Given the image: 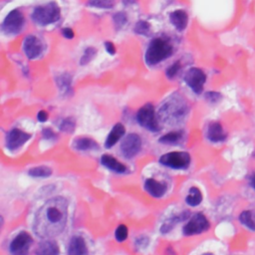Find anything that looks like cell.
I'll list each match as a JSON object with an SVG mask.
<instances>
[{"instance_id":"cell-34","label":"cell","mask_w":255,"mask_h":255,"mask_svg":"<svg viewBox=\"0 0 255 255\" xmlns=\"http://www.w3.org/2000/svg\"><path fill=\"white\" fill-rule=\"evenodd\" d=\"M128 235H129V232H128V228L126 225L121 224L117 227V229L115 231V237L119 242L125 241L128 237Z\"/></svg>"},{"instance_id":"cell-3","label":"cell","mask_w":255,"mask_h":255,"mask_svg":"<svg viewBox=\"0 0 255 255\" xmlns=\"http://www.w3.org/2000/svg\"><path fill=\"white\" fill-rule=\"evenodd\" d=\"M173 53V46L167 38H154L146 51L145 61L149 66H156L161 62L170 58Z\"/></svg>"},{"instance_id":"cell-13","label":"cell","mask_w":255,"mask_h":255,"mask_svg":"<svg viewBox=\"0 0 255 255\" xmlns=\"http://www.w3.org/2000/svg\"><path fill=\"white\" fill-rule=\"evenodd\" d=\"M31 139V135L20 129H12L6 137V147L9 151L18 150Z\"/></svg>"},{"instance_id":"cell-36","label":"cell","mask_w":255,"mask_h":255,"mask_svg":"<svg viewBox=\"0 0 255 255\" xmlns=\"http://www.w3.org/2000/svg\"><path fill=\"white\" fill-rule=\"evenodd\" d=\"M149 242H150L149 238H148L147 236L142 235V236H140V237H138V238L136 239L135 244H136V246H137L138 248H140V249H145V248L149 245Z\"/></svg>"},{"instance_id":"cell-18","label":"cell","mask_w":255,"mask_h":255,"mask_svg":"<svg viewBox=\"0 0 255 255\" xmlns=\"http://www.w3.org/2000/svg\"><path fill=\"white\" fill-rule=\"evenodd\" d=\"M68 255H88L86 242L81 236H73L69 242Z\"/></svg>"},{"instance_id":"cell-20","label":"cell","mask_w":255,"mask_h":255,"mask_svg":"<svg viewBox=\"0 0 255 255\" xmlns=\"http://www.w3.org/2000/svg\"><path fill=\"white\" fill-rule=\"evenodd\" d=\"M101 164L108 170L118 173H125L127 171V167L110 155H103L101 157Z\"/></svg>"},{"instance_id":"cell-7","label":"cell","mask_w":255,"mask_h":255,"mask_svg":"<svg viewBox=\"0 0 255 255\" xmlns=\"http://www.w3.org/2000/svg\"><path fill=\"white\" fill-rule=\"evenodd\" d=\"M183 80L191 91L197 95H201L204 92L208 77L202 69L193 67L186 71Z\"/></svg>"},{"instance_id":"cell-41","label":"cell","mask_w":255,"mask_h":255,"mask_svg":"<svg viewBox=\"0 0 255 255\" xmlns=\"http://www.w3.org/2000/svg\"><path fill=\"white\" fill-rule=\"evenodd\" d=\"M250 185L255 189V173H253L250 177Z\"/></svg>"},{"instance_id":"cell-35","label":"cell","mask_w":255,"mask_h":255,"mask_svg":"<svg viewBox=\"0 0 255 255\" xmlns=\"http://www.w3.org/2000/svg\"><path fill=\"white\" fill-rule=\"evenodd\" d=\"M205 98H206V100H207L210 104L214 105V104H217V103H219V102L221 101L222 96H221V94L218 93V92L210 91V92L206 93Z\"/></svg>"},{"instance_id":"cell-40","label":"cell","mask_w":255,"mask_h":255,"mask_svg":"<svg viewBox=\"0 0 255 255\" xmlns=\"http://www.w3.org/2000/svg\"><path fill=\"white\" fill-rule=\"evenodd\" d=\"M37 120H38V122H40V123H45V122L48 120V114H47V112L44 111V110L39 111L38 114H37Z\"/></svg>"},{"instance_id":"cell-19","label":"cell","mask_w":255,"mask_h":255,"mask_svg":"<svg viewBox=\"0 0 255 255\" xmlns=\"http://www.w3.org/2000/svg\"><path fill=\"white\" fill-rule=\"evenodd\" d=\"M125 133H126V129H125L124 125L121 123L116 124L107 137L105 147L107 149L113 148L124 137Z\"/></svg>"},{"instance_id":"cell-5","label":"cell","mask_w":255,"mask_h":255,"mask_svg":"<svg viewBox=\"0 0 255 255\" xmlns=\"http://www.w3.org/2000/svg\"><path fill=\"white\" fill-rule=\"evenodd\" d=\"M137 122L139 125L150 132H159L160 126L155 112V108L151 103L143 106L137 113Z\"/></svg>"},{"instance_id":"cell-33","label":"cell","mask_w":255,"mask_h":255,"mask_svg":"<svg viewBox=\"0 0 255 255\" xmlns=\"http://www.w3.org/2000/svg\"><path fill=\"white\" fill-rule=\"evenodd\" d=\"M181 69V64L179 61H175L173 62L170 66H169L167 69H166V76L167 78L169 79H173L177 74L178 72L180 71Z\"/></svg>"},{"instance_id":"cell-32","label":"cell","mask_w":255,"mask_h":255,"mask_svg":"<svg viewBox=\"0 0 255 255\" xmlns=\"http://www.w3.org/2000/svg\"><path fill=\"white\" fill-rule=\"evenodd\" d=\"M76 128V122L73 118L63 119L59 125V129L65 133H73Z\"/></svg>"},{"instance_id":"cell-4","label":"cell","mask_w":255,"mask_h":255,"mask_svg":"<svg viewBox=\"0 0 255 255\" xmlns=\"http://www.w3.org/2000/svg\"><path fill=\"white\" fill-rule=\"evenodd\" d=\"M60 18L61 9L55 1L36 6L31 13V19L39 26H48L56 23L60 20Z\"/></svg>"},{"instance_id":"cell-16","label":"cell","mask_w":255,"mask_h":255,"mask_svg":"<svg viewBox=\"0 0 255 255\" xmlns=\"http://www.w3.org/2000/svg\"><path fill=\"white\" fill-rule=\"evenodd\" d=\"M145 189L148 194L156 199H161L165 196L167 191V184L158 181L155 178H148L145 182Z\"/></svg>"},{"instance_id":"cell-2","label":"cell","mask_w":255,"mask_h":255,"mask_svg":"<svg viewBox=\"0 0 255 255\" xmlns=\"http://www.w3.org/2000/svg\"><path fill=\"white\" fill-rule=\"evenodd\" d=\"M188 113V106L180 95L174 94L162 105L159 110L158 118L164 124L176 125L181 123Z\"/></svg>"},{"instance_id":"cell-37","label":"cell","mask_w":255,"mask_h":255,"mask_svg":"<svg viewBox=\"0 0 255 255\" xmlns=\"http://www.w3.org/2000/svg\"><path fill=\"white\" fill-rule=\"evenodd\" d=\"M61 32H62L63 37H65V38L68 39V40H71V39H73V38L75 37V32H74V30L71 29V28H69V27L63 28V29L61 30Z\"/></svg>"},{"instance_id":"cell-24","label":"cell","mask_w":255,"mask_h":255,"mask_svg":"<svg viewBox=\"0 0 255 255\" xmlns=\"http://www.w3.org/2000/svg\"><path fill=\"white\" fill-rule=\"evenodd\" d=\"M185 202L186 204L189 206V207H198L202 204L203 202V194L202 191L196 187V186H193L190 187L189 190H188V195L185 199Z\"/></svg>"},{"instance_id":"cell-38","label":"cell","mask_w":255,"mask_h":255,"mask_svg":"<svg viewBox=\"0 0 255 255\" xmlns=\"http://www.w3.org/2000/svg\"><path fill=\"white\" fill-rule=\"evenodd\" d=\"M42 136L46 140H53L56 138V134L53 132L52 129H50V128H45L42 131Z\"/></svg>"},{"instance_id":"cell-17","label":"cell","mask_w":255,"mask_h":255,"mask_svg":"<svg viewBox=\"0 0 255 255\" xmlns=\"http://www.w3.org/2000/svg\"><path fill=\"white\" fill-rule=\"evenodd\" d=\"M170 21L178 32H182L187 27L188 15L184 10L177 9L170 14Z\"/></svg>"},{"instance_id":"cell-21","label":"cell","mask_w":255,"mask_h":255,"mask_svg":"<svg viewBox=\"0 0 255 255\" xmlns=\"http://www.w3.org/2000/svg\"><path fill=\"white\" fill-rule=\"evenodd\" d=\"M37 255H60V249L56 241L54 240H45L41 242L37 249H36Z\"/></svg>"},{"instance_id":"cell-9","label":"cell","mask_w":255,"mask_h":255,"mask_svg":"<svg viewBox=\"0 0 255 255\" xmlns=\"http://www.w3.org/2000/svg\"><path fill=\"white\" fill-rule=\"evenodd\" d=\"M210 221L203 213H196L182 228L184 235H196L210 229Z\"/></svg>"},{"instance_id":"cell-11","label":"cell","mask_w":255,"mask_h":255,"mask_svg":"<svg viewBox=\"0 0 255 255\" xmlns=\"http://www.w3.org/2000/svg\"><path fill=\"white\" fill-rule=\"evenodd\" d=\"M22 49L29 60H35L43 54L44 45L37 36L27 35L23 40Z\"/></svg>"},{"instance_id":"cell-26","label":"cell","mask_w":255,"mask_h":255,"mask_svg":"<svg viewBox=\"0 0 255 255\" xmlns=\"http://www.w3.org/2000/svg\"><path fill=\"white\" fill-rule=\"evenodd\" d=\"M239 221L248 229L255 231V212L252 211H244L239 215Z\"/></svg>"},{"instance_id":"cell-28","label":"cell","mask_w":255,"mask_h":255,"mask_svg":"<svg viewBox=\"0 0 255 255\" xmlns=\"http://www.w3.org/2000/svg\"><path fill=\"white\" fill-rule=\"evenodd\" d=\"M28 173L32 177H48L52 174V170L49 167L40 166L29 170Z\"/></svg>"},{"instance_id":"cell-14","label":"cell","mask_w":255,"mask_h":255,"mask_svg":"<svg viewBox=\"0 0 255 255\" xmlns=\"http://www.w3.org/2000/svg\"><path fill=\"white\" fill-rule=\"evenodd\" d=\"M207 137L212 143H221L225 141L227 135L220 123L212 122L208 127Z\"/></svg>"},{"instance_id":"cell-23","label":"cell","mask_w":255,"mask_h":255,"mask_svg":"<svg viewBox=\"0 0 255 255\" xmlns=\"http://www.w3.org/2000/svg\"><path fill=\"white\" fill-rule=\"evenodd\" d=\"M73 146L77 151H92L99 148L98 143L90 138H77Z\"/></svg>"},{"instance_id":"cell-25","label":"cell","mask_w":255,"mask_h":255,"mask_svg":"<svg viewBox=\"0 0 255 255\" xmlns=\"http://www.w3.org/2000/svg\"><path fill=\"white\" fill-rule=\"evenodd\" d=\"M183 138V134L180 131H174L163 136L159 142L163 145H177Z\"/></svg>"},{"instance_id":"cell-30","label":"cell","mask_w":255,"mask_h":255,"mask_svg":"<svg viewBox=\"0 0 255 255\" xmlns=\"http://www.w3.org/2000/svg\"><path fill=\"white\" fill-rule=\"evenodd\" d=\"M128 21L129 19H128V15L125 11H119L113 15V22L117 30L123 29L127 25Z\"/></svg>"},{"instance_id":"cell-43","label":"cell","mask_w":255,"mask_h":255,"mask_svg":"<svg viewBox=\"0 0 255 255\" xmlns=\"http://www.w3.org/2000/svg\"><path fill=\"white\" fill-rule=\"evenodd\" d=\"M203 255H214L213 253H211V252H207V253H204Z\"/></svg>"},{"instance_id":"cell-42","label":"cell","mask_w":255,"mask_h":255,"mask_svg":"<svg viewBox=\"0 0 255 255\" xmlns=\"http://www.w3.org/2000/svg\"><path fill=\"white\" fill-rule=\"evenodd\" d=\"M123 2H124V4H125L126 6H128V5H130V3H132V4L136 3V1H135V0H123Z\"/></svg>"},{"instance_id":"cell-27","label":"cell","mask_w":255,"mask_h":255,"mask_svg":"<svg viewBox=\"0 0 255 255\" xmlns=\"http://www.w3.org/2000/svg\"><path fill=\"white\" fill-rule=\"evenodd\" d=\"M87 5L97 9H111L115 6V0H88Z\"/></svg>"},{"instance_id":"cell-31","label":"cell","mask_w":255,"mask_h":255,"mask_svg":"<svg viewBox=\"0 0 255 255\" xmlns=\"http://www.w3.org/2000/svg\"><path fill=\"white\" fill-rule=\"evenodd\" d=\"M96 55H97V49H95L94 47H87L80 58V61H79L80 65L81 66L88 65V64L96 57Z\"/></svg>"},{"instance_id":"cell-10","label":"cell","mask_w":255,"mask_h":255,"mask_svg":"<svg viewBox=\"0 0 255 255\" xmlns=\"http://www.w3.org/2000/svg\"><path fill=\"white\" fill-rule=\"evenodd\" d=\"M142 149V139L138 134H129L121 144V151L126 159H133Z\"/></svg>"},{"instance_id":"cell-39","label":"cell","mask_w":255,"mask_h":255,"mask_svg":"<svg viewBox=\"0 0 255 255\" xmlns=\"http://www.w3.org/2000/svg\"><path fill=\"white\" fill-rule=\"evenodd\" d=\"M104 46H105V49L106 51L110 54V55H115L116 52H117V49H116V46L113 42H110V41H107L104 43Z\"/></svg>"},{"instance_id":"cell-15","label":"cell","mask_w":255,"mask_h":255,"mask_svg":"<svg viewBox=\"0 0 255 255\" xmlns=\"http://www.w3.org/2000/svg\"><path fill=\"white\" fill-rule=\"evenodd\" d=\"M57 87L62 96L69 97L73 94V78L69 73H63L56 78Z\"/></svg>"},{"instance_id":"cell-22","label":"cell","mask_w":255,"mask_h":255,"mask_svg":"<svg viewBox=\"0 0 255 255\" xmlns=\"http://www.w3.org/2000/svg\"><path fill=\"white\" fill-rule=\"evenodd\" d=\"M188 214H189V213H188L187 212H182V213H180V214H176V215L171 216L170 218H169L168 220H166L165 223L162 225V227H161V232L164 233V234L170 232L178 222L185 220V219L188 217Z\"/></svg>"},{"instance_id":"cell-8","label":"cell","mask_w":255,"mask_h":255,"mask_svg":"<svg viewBox=\"0 0 255 255\" xmlns=\"http://www.w3.org/2000/svg\"><path fill=\"white\" fill-rule=\"evenodd\" d=\"M190 156L186 152H171L165 154L160 158V163L163 166L174 170H185L190 165Z\"/></svg>"},{"instance_id":"cell-29","label":"cell","mask_w":255,"mask_h":255,"mask_svg":"<svg viewBox=\"0 0 255 255\" xmlns=\"http://www.w3.org/2000/svg\"><path fill=\"white\" fill-rule=\"evenodd\" d=\"M151 31H152V28H151V25L148 21H145V20H140L136 23V25L134 26V32L138 35H141V36H150L151 35Z\"/></svg>"},{"instance_id":"cell-1","label":"cell","mask_w":255,"mask_h":255,"mask_svg":"<svg viewBox=\"0 0 255 255\" xmlns=\"http://www.w3.org/2000/svg\"><path fill=\"white\" fill-rule=\"evenodd\" d=\"M68 201L56 197L45 203L37 212L33 229L40 238H53L66 226L68 219Z\"/></svg>"},{"instance_id":"cell-6","label":"cell","mask_w":255,"mask_h":255,"mask_svg":"<svg viewBox=\"0 0 255 255\" xmlns=\"http://www.w3.org/2000/svg\"><path fill=\"white\" fill-rule=\"evenodd\" d=\"M25 25V17L19 9L11 10L1 24V30L6 35H16L20 33Z\"/></svg>"},{"instance_id":"cell-12","label":"cell","mask_w":255,"mask_h":255,"mask_svg":"<svg viewBox=\"0 0 255 255\" xmlns=\"http://www.w3.org/2000/svg\"><path fill=\"white\" fill-rule=\"evenodd\" d=\"M32 242V237L27 232H20L10 243L9 250L11 255H28Z\"/></svg>"}]
</instances>
